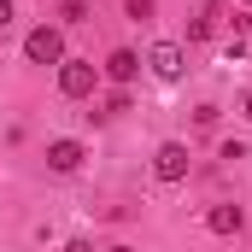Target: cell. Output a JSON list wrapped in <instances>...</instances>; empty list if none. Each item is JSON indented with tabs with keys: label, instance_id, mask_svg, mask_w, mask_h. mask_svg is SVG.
<instances>
[{
	"label": "cell",
	"instance_id": "9c48e42d",
	"mask_svg": "<svg viewBox=\"0 0 252 252\" xmlns=\"http://www.w3.org/2000/svg\"><path fill=\"white\" fill-rule=\"evenodd\" d=\"M124 112H129V94H124V88H118V94L106 100V112H94V118H124Z\"/></svg>",
	"mask_w": 252,
	"mask_h": 252
},
{
	"label": "cell",
	"instance_id": "6da1fadb",
	"mask_svg": "<svg viewBox=\"0 0 252 252\" xmlns=\"http://www.w3.org/2000/svg\"><path fill=\"white\" fill-rule=\"evenodd\" d=\"M24 59L30 64H64V35L53 24H35V30L24 35Z\"/></svg>",
	"mask_w": 252,
	"mask_h": 252
},
{
	"label": "cell",
	"instance_id": "7a4b0ae2",
	"mask_svg": "<svg viewBox=\"0 0 252 252\" xmlns=\"http://www.w3.org/2000/svg\"><path fill=\"white\" fill-rule=\"evenodd\" d=\"M94 76H100V64L64 59L59 64V94H64V100H88V94H94Z\"/></svg>",
	"mask_w": 252,
	"mask_h": 252
},
{
	"label": "cell",
	"instance_id": "ba28073f",
	"mask_svg": "<svg viewBox=\"0 0 252 252\" xmlns=\"http://www.w3.org/2000/svg\"><path fill=\"white\" fill-rule=\"evenodd\" d=\"M217 18H223V6L211 0V6L199 12V18H188V41H211V30H217Z\"/></svg>",
	"mask_w": 252,
	"mask_h": 252
},
{
	"label": "cell",
	"instance_id": "8fae6325",
	"mask_svg": "<svg viewBox=\"0 0 252 252\" xmlns=\"http://www.w3.org/2000/svg\"><path fill=\"white\" fill-rule=\"evenodd\" d=\"M124 12H129V18H135V24H141V18H153V0H129Z\"/></svg>",
	"mask_w": 252,
	"mask_h": 252
},
{
	"label": "cell",
	"instance_id": "2e32d148",
	"mask_svg": "<svg viewBox=\"0 0 252 252\" xmlns=\"http://www.w3.org/2000/svg\"><path fill=\"white\" fill-rule=\"evenodd\" d=\"M241 6H252V0H241Z\"/></svg>",
	"mask_w": 252,
	"mask_h": 252
},
{
	"label": "cell",
	"instance_id": "5b68a950",
	"mask_svg": "<svg viewBox=\"0 0 252 252\" xmlns=\"http://www.w3.org/2000/svg\"><path fill=\"white\" fill-rule=\"evenodd\" d=\"M100 70H106V76H112L118 88H129V82L141 76V53H135V47H112V59L100 64Z\"/></svg>",
	"mask_w": 252,
	"mask_h": 252
},
{
	"label": "cell",
	"instance_id": "277c9868",
	"mask_svg": "<svg viewBox=\"0 0 252 252\" xmlns=\"http://www.w3.org/2000/svg\"><path fill=\"white\" fill-rule=\"evenodd\" d=\"M82 158H88V153H82V141H70V135H64V141H47V170H53V176L82 170Z\"/></svg>",
	"mask_w": 252,
	"mask_h": 252
},
{
	"label": "cell",
	"instance_id": "9a60e30c",
	"mask_svg": "<svg viewBox=\"0 0 252 252\" xmlns=\"http://www.w3.org/2000/svg\"><path fill=\"white\" fill-rule=\"evenodd\" d=\"M106 252H135V247H106Z\"/></svg>",
	"mask_w": 252,
	"mask_h": 252
},
{
	"label": "cell",
	"instance_id": "30bf717a",
	"mask_svg": "<svg viewBox=\"0 0 252 252\" xmlns=\"http://www.w3.org/2000/svg\"><path fill=\"white\" fill-rule=\"evenodd\" d=\"M59 18H64V24H82V18H88V6H82V0H64Z\"/></svg>",
	"mask_w": 252,
	"mask_h": 252
},
{
	"label": "cell",
	"instance_id": "7c38bea8",
	"mask_svg": "<svg viewBox=\"0 0 252 252\" xmlns=\"http://www.w3.org/2000/svg\"><path fill=\"white\" fill-rule=\"evenodd\" d=\"M12 18H18V12H12V0H0V30H12Z\"/></svg>",
	"mask_w": 252,
	"mask_h": 252
},
{
	"label": "cell",
	"instance_id": "52a82bcc",
	"mask_svg": "<svg viewBox=\"0 0 252 252\" xmlns=\"http://www.w3.org/2000/svg\"><path fill=\"white\" fill-rule=\"evenodd\" d=\"M241 223H247V211H241V205H211V211H205V229H211V235H223V241H229V235H241Z\"/></svg>",
	"mask_w": 252,
	"mask_h": 252
},
{
	"label": "cell",
	"instance_id": "5bb4252c",
	"mask_svg": "<svg viewBox=\"0 0 252 252\" xmlns=\"http://www.w3.org/2000/svg\"><path fill=\"white\" fill-rule=\"evenodd\" d=\"M241 112H247V118H252V94H247V100H241Z\"/></svg>",
	"mask_w": 252,
	"mask_h": 252
},
{
	"label": "cell",
	"instance_id": "3957f363",
	"mask_svg": "<svg viewBox=\"0 0 252 252\" xmlns=\"http://www.w3.org/2000/svg\"><path fill=\"white\" fill-rule=\"evenodd\" d=\"M188 147H182V141H164V147H158V153H153V176H158V182H182V176H188Z\"/></svg>",
	"mask_w": 252,
	"mask_h": 252
},
{
	"label": "cell",
	"instance_id": "8992f818",
	"mask_svg": "<svg viewBox=\"0 0 252 252\" xmlns=\"http://www.w3.org/2000/svg\"><path fill=\"white\" fill-rule=\"evenodd\" d=\"M147 64H153V76L176 82V76H182V47H176V41H158V47L147 53Z\"/></svg>",
	"mask_w": 252,
	"mask_h": 252
},
{
	"label": "cell",
	"instance_id": "4fadbf2b",
	"mask_svg": "<svg viewBox=\"0 0 252 252\" xmlns=\"http://www.w3.org/2000/svg\"><path fill=\"white\" fill-rule=\"evenodd\" d=\"M70 252H94V247H88V241H70Z\"/></svg>",
	"mask_w": 252,
	"mask_h": 252
}]
</instances>
